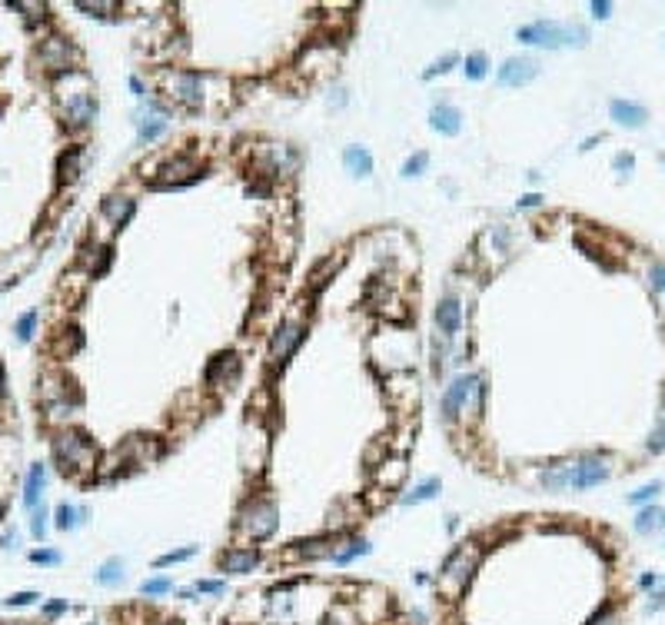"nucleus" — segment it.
I'll return each mask as SVG.
<instances>
[{
	"mask_svg": "<svg viewBox=\"0 0 665 625\" xmlns=\"http://www.w3.org/2000/svg\"><path fill=\"white\" fill-rule=\"evenodd\" d=\"M456 60H459V57H456V54H446V57H442V60H439L436 63V67H429V70H426V76H436V74H446V70H449V67H453V63Z\"/></svg>",
	"mask_w": 665,
	"mask_h": 625,
	"instance_id": "36",
	"label": "nucleus"
},
{
	"mask_svg": "<svg viewBox=\"0 0 665 625\" xmlns=\"http://www.w3.org/2000/svg\"><path fill=\"white\" fill-rule=\"evenodd\" d=\"M93 579H97V585H117V582H123V559H120V555L106 559Z\"/></svg>",
	"mask_w": 665,
	"mask_h": 625,
	"instance_id": "18",
	"label": "nucleus"
},
{
	"mask_svg": "<svg viewBox=\"0 0 665 625\" xmlns=\"http://www.w3.org/2000/svg\"><path fill=\"white\" fill-rule=\"evenodd\" d=\"M40 595L37 592H14L10 599H3V606H33Z\"/></svg>",
	"mask_w": 665,
	"mask_h": 625,
	"instance_id": "35",
	"label": "nucleus"
},
{
	"mask_svg": "<svg viewBox=\"0 0 665 625\" xmlns=\"http://www.w3.org/2000/svg\"><path fill=\"white\" fill-rule=\"evenodd\" d=\"M436 326L446 336H456L459 330H463V306L456 303L453 296L439 300V306H436Z\"/></svg>",
	"mask_w": 665,
	"mask_h": 625,
	"instance_id": "11",
	"label": "nucleus"
},
{
	"mask_svg": "<svg viewBox=\"0 0 665 625\" xmlns=\"http://www.w3.org/2000/svg\"><path fill=\"white\" fill-rule=\"evenodd\" d=\"M31 533L37 535V539H44V533H47V512H44V505H40V509H33V522H31Z\"/></svg>",
	"mask_w": 665,
	"mask_h": 625,
	"instance_id": "34",
	"label": "nucleus"
},
{
	"mask_svg": "<svg viewBox=\"0 0 665 625\" xmlns=\"http://www.w3.org/2000/svg\"><path fill=\"white\" fill-rule=\"evenodd\" d=\"M276 526H280V512H276V505L266 503V499H257V503H250L246 509L240 512V529L250 539H270L273 533H276Z\"/></svg>",
	"mask_w": 665,
	"mask_h": 625,
	"instance_id": "4",
	"label": "nucleus"
},
{
	"mask_svg": "<svg viewBox=\"0 0 665 625\" xmlns=\"http://www.w3.org/2000/svg\"><path fill=\"white\" fill-rule=\"evenodd\" d=\"M180 97L183 104H190V107H197L200 104V74H183L180 76Z\"/></svg>",
	"mask_w": 665,
	"mask_h": 625,
	"instance_id": "21",
	"label": "nucleus"
},
{
	"mask_svg": "<svg viewBox=\"0 0 665 625\" xmlns=\"http://www.w3.org/2000/svg\"><path fill=\"white\" fill-rule=\"evenodd\" d=\"M479 549L476 546H459L456 552H449L446 555V562H442V589L449 595H459L463 589L469 585V579H472V572L479 569Z\"/></svg>",
	"mask_w": 665,
	"mask_h": 625,
	"instance_id": "3",
	"label": "nucleus"
},
{
	"mask_svg": "<svg viewBox=\"0 0 665 625\" xmlns=\"http://www.w3.org/2000/svg\"><path fill=\"white\" fill-rule=\"evenodd\" d=\"M197 555V546H186V549H177V552H166V555H160L157 559V569H166V565H177V562H186V559H193Z\"/></svg>",
	"mask_w": 665,
	"mask_h": 625,
	"instance_id": "23",
	"label": "nucleus"
},
{
	"mask_svg": "<svg viewBox=\"0 0 665 625\" xmlns=\"http://www.w3.org/2000/svg\"><path fill=\"white\" fill-rule=\"evenodd\" d=\"M659 492H662V482H649V486L635 489L632 496H629V503H649V499H655Z\"/></svg>",
	"mask_w": 665,
	"mask_h": 625,
	"instance_id": "29",
	"label": "nucleus"
},
{
	"mask_svg": "<svg viewBox=\"0 0 665 625\" xmlns=\"http://www.w3.org/2000/svg\"><path fill=\"white\" fill-rule=\"evenodd\" d=\"M54 453H57V459L63 462V473H67V466H74V469H87L83 462L87 459L83 456H93V442L90 439H83V436H63L57 446H54Z\"/></svg>",
	"mask_w": 665,
	"mask_h": 625,
	"instance_id": "7",
	"label": "nucleus"
},
{
	"mask_svg": "<svg viewBox=\"0 0 665 625\" xmlns=\"http://www.w3.org/2000/svg\"><path fill=\"white\" fill-rule=\"evenodd\" d=\"M343 163H346V170L353 177H369L373 173V156H369L366 147H346L343 150Z\"/></svg>",
	"mask_w": 665,
	"mask_h": 625,
	"instance_id": "14",
	"label": "nucleus"
},
{
	"mask_svg": "<svg viewBox=\"0 0 665 625\" xmlns=\"http://www.w3.org/2000/svg\"><path fill=\"white\" fill-rule=\"evenodd\" d=\"M223 589H227L223 582H216V579H200L197 585L190 589V592H183V595H193V592H210V595H220V592H223Z\"/></svg>",
	"mask_w": 665,
	"mask_h": 625,
	"instance_id": "31",
	"label": "nucleus"
},
{
	"mask_svg": "<svg viewBox=\"0 0 665 625\" xmlns=\"http://www.w3.org/2000/svg\"><path fill=\"white\" fill-rule=\"evenodd\" d=\"M536 76H539L536 60H529V57H509V60L499 67L496 83L499 87H526V83H532Z\"/></svg>",
	"mask_w": 665,
	"mask_h": 625,
	"instance_id": "6",
	"label": "nucleus"
},
{
	"mask_svg": "<svg viewBox=\"0 0 665 625\" xmlns=\"http://www.w3.org/2000/svg\"><path fill=\"white\" fill-rule=\"evenodd\" d=\"M646 446H649V453H662L665 449V419L655 426V432H652V439L646 442Z\"/></svg>",
	"mask_w": 665,
	"mask_h": 625,
	"instance_id": "32",
	"label": "nucleus"
},
{
	"mask_svg": "<svg viewBox=\"0 0 665 625\" xmlns=\"http://www.w3.org/2000/svg\"><path fill=\"white\" fill-rule=\"evenodd\" d=\"M87 519V512L83 509H77V505H57V529H63V533H70V529H77L80 522Z\"/></svg>",
	"mask_w": 665,
	"mask_h": 625,
	"instance_id": "19",
	"label": "nucleus"
},
{
	"mask_svg": "<svg viewBox=\"0 0 665 625\" xmlns=\"http://www.w3.org/2000/svg\"><path fill=\"white\" fill-rule=\"evenodd\" d=\"M300 552L306 555V559H326V555L332 559L336 546H330L326 539H310V542H300Z\"/></svg>",
	"mask_w": 665,
	"mask_h": 625,
	"instance_id": "22",
	"label": "nucleus"
},
{
	"mask_svg": "<svg viewBox=\"0 0 665 625\" xmlns=\"http://www.w3.org/2000/svg\"><path fill=\"white\" fill-rule=\"evenodd\" d=\"M665 529V509L659 505H646L639 516H635V533L649 535V533H662Z\"/></svg>",
	"mask_w": 665,
	"mask_h": 625,
	"instance_id": "15",
	"label": "nucleus"
},
{
	"mask_svg": "<svg viewBox=\"0 0 665 625\" xmlns=\"http://www.w3.org/2000/svg\"><path fill=\"white\" fill-rule=\"evenodd\" d=\"M539 203H543V197H539V193H529V197L519 200V206H539Z\"/></svg>",
	"mask_w": 665,
	"mask_h": 625,
	"instance_id": "40",
	"label": "nucleus"
},
{
	"mask_svg": "<svg viewBox=\"0 0 665 625\" xmlns=\"http://www.w3.org/2000/svg\"><path fill=\"white\" fill-rule=\"evenodd\" d=\"M17 546V533H3V549H14Z\"/></svg>",
	"mask_w": 665,
	"mask_h": 625,
	"instance_id": "42",
	"label": "nucleus"
},
{
	"mask_svg": "<svg viewBox=\"0 0 665 625\" xmlns=\"http://www.w3.org/2000/svg\"><path fill=\"white\" fill-rule=\"evenodd\" d=\"M662 406H665V386H662Z\"/></svg>",
	"mask_w": 665,
	"mask_h": 625,
	"instance_id": "47",
	"label": "nucleus"
},
{
	"mask_svg": "<svg viewBox=\"0 0 665 625\" xmlns=\"http://www.w3.org/2000/svg\"><path fill=\"white\" fill-rule=\"evenodd\" d=\"M140 592H143V595H163V592H173V582H170V579H147L143 585H140Z\"/></svg>",
	"mask_w": 665,
	"mask_h": 625,
	"instance_id": "27",
	"label": "nucleus"
},
{
	"mask_svg": "<svg viewBox=\"0 0 665 625\" xmlns=\"http://www.w3.org/2000/svg\"><path fill=\"white\" fill-rule=\"evenodd\" d=\"M652 286L659 293H665V263H655V266H652Z\"/></svg>",
	"mask_w": 665,
	"mask_h": 625,
	"instance_id": "37",
	"label": "nucleus"
},
{
	"mask_svg": "<svg viewBox=\"0 0 665 625\" xmlns=\"http://www.w3.org/2000/svg\"><path fill=\"white\" fill-rule=\"evenodd\" d=\"M662 609V595H652V602H649V612H659Z\"/></svg>",
	"mask_w": 665,
	"mask_h": 625,
	"instance_id": "44",
	"label": "nucleus"
},
{
	"mask_svg": "<svg viewBox=\"0 0 665 625\" xmlns=\"http://www.w3.org/2000/svg\"><path fill=\"white\" fill-rule=\"evenodd\" d=\"M7 396V382H3V369H0V399Z\"/></svg>",
	"mask_w": 665,
	"mask_h": 625,
	"instance_id": "46",
	"label": "nucleus"
},
{
	"mask_svg": "<svg viewBox=\"0 0 665 625\" xmlns=\"http://www.w3.org/2000/svg\"><path fill=\"white\" fill-rule=\"evenodd\" d=\"M44 479H47V469L40 462H33L31 473H27V482H24V505L27 509H37L40 496H44Z\"/></svg>",
	"mask_w": 665,
	"mask_h": 625,
	"instance_id": "13",
	"label": "nucleus"
},
{
	"mask_svg": "<svg viewBox=\"0 0 665 625\" xmlns=\"http://www.w3.org/2000/svg\"><path fill=\"white\" fill-rule=\"evenodd\" d=\"M609 10H612V3H609V0H592V17L605 20V17H609Z\"/></svg>",
	"mask_w": 665,
	"mask_h": 625,
	"instance_id": "39",
	"label": "nucleus"
},
{
	"mask_svg": "<svg viewBox=\"0 0 665 625\" xmlns=\"http://www.w3.org/2000/svg\"><path fill=\"white\" fill-rule=\"evenodd\" d=\"M366 552H369V542H366V539H349L346 549H336V552H332V562H336V565H346V562H353L356 555H366Z\"/></svg>",
	"mask_w": 665,
	"mask_h": 625,
	"instance_id": "20",
	"label": "nucleus"
},
{
	"mask_svg": "<svg viewBox=\"0 0 665 625\" xmlns=\"http://www.w3.org/2000/svg\"><path fill=\"white\" fill-rule=\"evenodd\" d=\"M31 562H37V565H61L63 555H61V552H54V549H33L31 552Z\"/></svg>",
	"mask_w": 665,
	"mask_h": 625,
	"instance_id": "28",
	"label": "nucleus"
},
{
	"mask_svg": "<svg viewBox=\"0 0 665 625\" xmlns=\"http://www.w3.org/2000/svg\"><path fill=\"white\" fill-rule=\"evenodd\" d=\"M130 90H134L136 97H143V83H140V80H136V76H130Z\"/></svg>",
	"mask_w": 665,
	"mask_h": 625,
	"instance_id": "43",
	"label": "nucleus"
},
{
	"mask_svg": "<svg viewBox=\"0 0 665 625\" xmlns=\"http://www.w3.org/2000/svg\"><path fill=\"white\" fill-rule=\"evenodd\" d=\"M306 339V330L296 326V323H283L276 333H273V343H270V359L276 366H283L293 352L300 350V343Z\"/></svg>",
	"mask_w": 665,
	"mask_h": 625,
	"instance_id": "5",
	"label": "nucleus"
},
{
	"mask_svg": "<svg viewBox=\"0 0 665 625\" xmlns=\"http://www.w3.org/2000/svg\"><path fill=\"white\" fill-rule=\"evenodd\" d=\"M429 127H433L436 133H442V137H456V133L463 130V113L456 107H449V104H439V107H433V113H429Z\"/></svg>",
	"mask_w": 665,
	"mask_h": 625,
	"instance_id": "8",
	"label": "nucleus"
},
{
	"mask_svg": "<svg viewBox=\"0 0 665 625\" xmlns=\"http://www.w3.org/2000/svg\"><path fill=\"white\" fill-rule=\"evenodd\" d=\"M44 612H47V615H61V612H67V602H50Z\"/></svg>",
	"mask_w": 665,
	"mask_h": 625,
	"instance_id": "41",
	"label": "nucleus"
},
{
	"mask_svg": "<svg viewBox=\"0 0 665 625\" xmlns=\"http://www.w3.org/2000/svg\"><path fill=\"white\" fill-rule=\"evenodd\" d=\"M609 113H612V120L622 123V127H629V130H639L642 123L649 120L646 107H639L632 100H612V104H609Z\"/></svg>",
	"mask_w": 665,
	"mask_h": 625,
	"instance_id": "9",
	"label": "nucleus"
},
{
	"mask_svg": "<svg viewBox=\"0 0 665 625\" xmlns=\"http://www.w3.org/2000/svg\"><path fill=\"white\" fill-rule=\"evenodd\" d=\"M33 326H37V309H31V313H24L20 320H17V339H31L33 336Z\"/></svg>",
	"mask_w": 665,
	"mask_h": 625,
	"instance_id": "26",
	"label": "nucleus"
},
{
	"mask_svg": "<svg viewBox=\"0 0 665 625\" xmlns=\"http://www.w3.org/2000/svg\"><path fill=\"white\" fill-rule=\"evenodd\" d=\"M436 492H439V479H436V476H429V479H423V482L412 489V492H406L399 503H403V505H416V503H426V499H433Z\"/></svg>",
	"mask_w": 665,
	"mask_h": 625,
	"instance_id": "17",
	"label": "nucleus"
},
{
	"mask_svg": "<svg viewBox=\"0 0 665 625\" xmlns=\"http://www.w3.org/2000/svg\"><path fill=\"white\" fill-rule=\"evenodd\" d=\"M612 622H616V615H612V609L605 606V609H602V612H595V615H592V619H589L586 625H612Z\"/></svg>",
	"mask_w": 665,
	"mask_h": 625,
	"instance_id": "38",
	"label": "nucleus"
},
{
	"mask_svg": "<svg viewBox=\"0 0 665 625\" xmlns=\"http://www.w3.org/2000/svg\"><path fill=\"white\" fill-rule=\"evenodd\" d=\"M519 44H529V47H562V44H575L582 47L589 40L586 27H575V24H556V20H536V24H526L519 27Z\"/></svg>",
	"mask_w": 665,
	"mask_h": 625,
	"instance_id": "1",
	"label": "nucleus"
},
{
	"mask_svg": "<svg viewBox=\"0 0 665 625\" xmlns=\"http://www.w3.org/2000/svg\"><path fill=\"white\" fill-rule=\"evenodd\" d=\"M163 130H166V120H150V123H143V127H140V140H143V143H150V140H157L160 133H163Z\"/></svg>",
	"mask_w": 665,
	"mask_h": 625,
	"instance_id": "30",
	"label": "nucleus"
},
{
	"mask_svg": "<svg viewBox=\"0 0 665 625\" xmlns=\"http://www.w3.org/2000/svg\"><path fill=\"white\" fill-rule=\"evenodd\" d=\"M426 167H429V153H416L403 163V177H419Z\"/></svg>",
	"mask_w": 665,
	"mask_h": 625,
	"instance_id": "25",
	"label": "nucleus"
},
{
	"mask_svg": "<svg viewBox=\"0 0 665 625\" xmlns=\"http://www.w3.org/2000/svg\"><path fill=\"white\" fill-rule=\"evenodd\" d=\"M612 167L619 170L622 177H629V173H632V170H635V156H632V153H619V156L612 160Z\"/></svg>",
	"mask_w": 665,
	"mask_h": 625,
	"instance_id": "33",
	"label": "nucleus"
},
{
	"mask_svg": "<svg viewBox=\"0 0 665 625\" xmlns=\"http://www.w3.org/2000/svg\"><path fill=\"white\" fill-rule=\"evenodd\" d=\"M639 585H642V589H649V585H655V576H642V579H639Z\"/></svg>",
	"mask_w": 665,
	"mask_h": 625,
	"instance_id": "45",
	"label": "nucleus"
},
{
	"mask_svg": "<svg viewBox=\"0 0 665 625\" xmlns=\"http://www.w3.org/2000/svg\"><path fill=\"white\" fill-rule=\"evenodd\" d=\"M609 479V466H605V459L599 456H586L579 459L575 466H562V469H552V473L543 476L545 489H592L599 486V482H605Z\"/></svg>",
	"mask_w": 665,
	"mask_h": 625,
	"instance_id": "2",
	"label": "nucleus"
},
{
	"mask_svg": "<svg viewBox=\"0 0 665 625\" xmlns=\"http://www.w3.org/2000/svg\"><path fill=\"white\" fill-rule=\"evenodd\" d=\"M476 386V380H469V376H459V380H453V386L442 393V412H446V419H456L459 416V406L466 403L469 389Z\"/></svg>",
	"mask_w": 665,
	"mask_h": 625,
	"instance_id": "12",
	"label": "nucleus"
},
{
	"mask_svg": "<svg viewBox=\"0 0 665 625\" xmlns=\"http://www.w3.org/2000/svg\"><path fill=\"white\" fill-rule=\"evenodd\" d=\"M259 565V552L257 549H230L223 559H220V569L230 572V576H243V572H253Z\"/></svg>",
	"mask_w": 665,
	"mask_h": 625,
	"instance_id": "10",
	"label": "nucleus"
},
{
	"mask_svg": "<svg viewBox=\"0 0 665 625\" xmlns=\"http://www.w3.org/2000/svg\"><path fill=\"white\" fill-rule=\"evenodd\" d=\"M134 210H136V203L134 200H127V197H110V200H104V213L117 223V227H123L130 216H134Z\"/></svg>",
	"mask_w": 665,
	"mask_h": 625,
	"instance_id": "16",
	"label": "nucleus"
},
{
	"mask_svg": "<svg viewBox=\"0 0 665 625\" xmlns=\"http://www.w3.org/2000/svg\"><path fill=\"white\" fill-rule=\"evenodd\" d=\"M486 67H489V63H486V54H469V57H466V67H463V70H466L469 80H483V76H486Z\"/></svg>",
	"mask_w": 665,
	"mask_h": 625,
	"instance_id": "24",
	"label": "nucleus"
}]
</instances>
